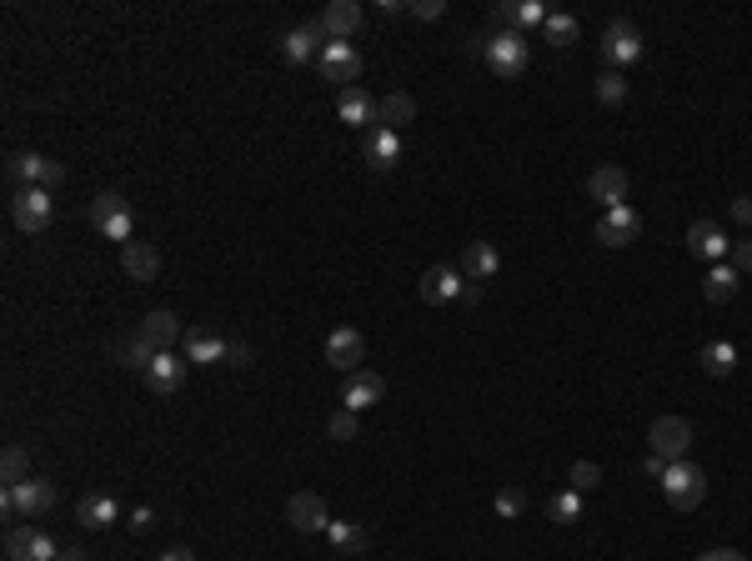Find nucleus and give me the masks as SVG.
Masks as SVG:
<instances>
[{
  "label": "nucleus",
  "instance_id": "obj_1",
  "mask_svg": "<svg viewBox=\"0 0 752 561\" xmlns=\"http://www.w3.org/2000/svg\"><path fill=\"white\" fill-rule=\"evenodd\" d=\"M482 61H487V71H492V76L517 81V76L527 71V61H532L527 36H517V31H497V36H487V41H482Z\"/></svg>",
  "mask_w": 752,
  "mask_h": 561
},
{
  "label": "nucleus",
  "instance_id": "obj_2",
  "mask_svg": "<svg viewBox=\"0 0 752 561\" xmlns=\"http://www.w3.org/2000/svg\"><path fill=\"white\" fill-rule=\"evenodd\" d=\"M662 496L672 501V511L702 506V496H707V471H702L697 461H672V466L662 471Z\"/></svg>",
  "mask_w": 752,
  "mask_h": 561
},
{
  "label": "nucleus",
  "instance_id": "obj_3",
  "mask_svg": "<svg viewBox=\"0 0 752 561\" xmlns=\"http://www.w3.org/2000/svg\"><path fill=\"white\" fill-rule=\"evenodd\" d=\"M51 506H56V486L41 481V476L0 491V511H6V516H46Z\"/></svg>",
  "mask_w": 752,
  "mask_h": 561
},
{
  "label": "nucleus",
  "instance_id": "obj_4",
  "mask_svg": "<svg viewBox=\"0 0 752 561\" xmlns=\"http://www.w3.org/2000/svg\"><path fill=\"white\" fill-rule=\"evenodd\" d=\"M11 181H16L21 191H26V186L51 191V186L66 181V166L51 161V156H41V151H16V156H11Z\"/></svg>",
  "mask_w": 752,
  "mask_h": 561
},
{
  "label": "nucleus",
  "instance_id": "obj_5",
  "mask_svg": "<svg viewBox=\"0 0 752 561\" xmlns=\"http://www.w3.org/2000/svg\"><path fill=\"white\" fill-rule=\"evenodd\" d=\"M51 216H56V201H51V191H36V186H26V191H16V196H11V221H16V231H26V236H41V231L51 226Z\"/></svg>",
  "mask_w": 752,
  "mask_h": 561
},
{
  "label": "nucleus",
  "instance_id": "obj_6",
  "mask_svg": "<svg viewBox=\"0 0 752 561\" xmlns=\"http://www.w3.org/2000/svg\"><path fill=\"white\" fill-rule=\"evenodd\" d=\"M647 446H652V456H662L667 466H672V461H687V451H692V426H687L682 416H657L652 431H647Z\"/></svg>",
  "mask_w": 752,
  "mask_h": 561
},
{
  "label": "nucleus",
  "instance_id": "obj_7",
  "mask_svg": "<svg viewBox=\"0 0 752 561\" xmlns=\"http://www.w3.org/2000/svg\"><path fill=\"white\" fill-rule=\"evenodd\" d=\"M91 226H96L106 241L131 246V206H126L116 191H101V196L91 201Z\"/></svg>",
  "mask_w": 752,
  "mask_h": 561
},
{
  "label": "nucleus",
  "instance_id": "obj_8",
  "mask_svg": "<svg viewBox=\"0 0 752 561\" xmlns=\"http://www.w3.org/2000/svg\"><path fill=\"white\" fill-rule=\"evenodd\" d=\"M6 556H11V561H56L61 546H56L41 526H11V531H6Z\"/></svg>",
  "mask_w": 752,
  "mask_h": 561
},
{
  "label": "nucleus",
  "instance_id": "obj_9",
  "mask_svg": "<svg viewBox=\"0 0 752 561\" xmlns=\"http://www.w3.org/2000/svg\"><path fill=\"white\" fill-rule=\"evenodd\" d=\"M637 56H642V36H637V26H632V21H612V26L602 31V61H607V71L632 66Z\"/></svg>",
  "mask_w": 752,
  "mask_h": 561
},
{
  "label": "nucleus",
  "instance_id": "obj_10",
  "mask_svg": "<svg viewBox=\"0 0 752 561\" xmlns=\"http://www.w3.org/2000/svg\"><path fill=\"white\" fill-rule=\"evenodd\" d=\"M316 71L346 91V86H356V76H361V56L351 51V41H331V46H321V56H316Z\"/></svg>",
  "mask_w": 752,
  "mask_h": 561
},
{
  "label": "nucleus",
  "instance_id": "obj_11",
  "mask_svg": "<svg viewBox=\"0 0 752 561\" xmlns=\"http://www.w3.org/2000/svg\"><path fill=\"white\" fill-rule=\"evenodd\" d=\"M382 396H387V381L376 376V371H366V366H361V371H351V376H346V386H341V406H346V411H371Z\"/></svg>",
  "mask_w": 752,
  "mask_h": 561
},
{
  "label": "nucleus",
  "instance_id": "obj_12",
  "mask_svg": "<svg viewBox=\"0 0 752 561\" xmlns=\"http://www.w3.org/2000/svg\"><path fill=\"white\" fill-rule=\"evenodd\" d=\"M276 46H281V56H286L291 66H306L311 56H321L316 46H331V41H326L321 21H306V26H291V31H286V36H281Z\"/></svg>",
  "mask_w": 752,
  "mask_h": 561
},
{
  "label": "nucleus",
  "instance_id": "obj_13",
  "mask_svg": "<svg viewBox=\"0 0 752 561\" xmlns=\"http://www.w3.org/2000/svg\"><path fill=\"white\" fill-rule=\"evenodd\" d=\"M186 366H191L186 356H176V351H156V361H151L141 376H146V386H151L156 396H176V391H181V381H186Z\"/></svg>",
  "mask_w": 752,
  "mask_h": 561
},
{
  "label": "nucleus",
  "instance_id": "obj_14",
  "mask_svg": "<svg viewBox=\"0 0 752 561\" xmlns=\"http://www.w3.org/2000/svg\"><path fill=\"white\" fill-rule=\"evenodd\" d=\"M587 196H592L597 206L617 211V206L627 201V171H622V166H597V171L587 176Z\"/></svg>",
  "mask_w": 752,
  "mask_h": 561
},
{
  "label": "nucleus",
  "instance_id": "obj_15",
  "mask_svg": "<svg viewBox=\"0 0 752 561\" xmlns=\"http://www.w3.org/2000/svg\"><path fill=\"white\" fill-rule=\"evenodd\" d=\"M637 236H642V216H637L632 206L602 211V221H597V241H602V246H627V241H637Z\"/></svg>",
  "mask_w": 752,
  "mask_h": 561
},
{
  "label": "nucleus",
  "instance_id": "obj_16",
  "mask_svg": "<svg viewBox=\"0 0 752 561\" xmlns=\"http://www.w3.org/2000/svg\"><path fill=\"white\" fill-rule=\"evenodd\" d=\"M727 236H722V226L717 221H692L687 226V251L697 256V261H707V266H717L722 256H727Z\"/></svg>",
  "mask_w": 752,
  "mask_h": 561
},
{
  "label": "nucleus",
  "instance_id": "obj_17",
  "mask_svg": "<svg viewBox=\"0 0 752 561\" xmlns=\"http://www.w3.org/2000/svg\"><path fill=\"white\" fill-rule=\"evenodd\" d=\"M417 291H422V301H427V306H442V301H457V296L467 291V276H462L457 266H432V271L422 276V286H417Z\"/></svg>",
  "mask_w": 752,
  "mask_h": 561
},
{
  "label": "nucleus",
  "instance_id": "obj_18",
  "mask_svg": "<svg viewBox=\"0 0 752 561\" xmlns=\"http://www.w3.org/2000/svg\"><path fill=\"white\" fill-rule=\"evenodd\" d=\"M226 346H231V341H221V336L206 331V326H191V331L181 336V356H186L191 366H216V361H226Z\"/></svg>",
  "mask_w": 752,
  "mask_h": 561
},
{
  "label": "nucleus",
  "instance_id": "obj_19",
  "mask_svg": "<svg viewBox=\"0 0 752 561\" xmlns=\"http://www.w3.org/2000/svg\"><path fill=\"white\" fill-rule=\"evenodd\" d=\"M286 521H291L296 531H326V526H331L326 501H321L316 491H296V496L286 501Z\"/></svg>",
  "mask_w": 752,
  "mask_h": 561
},
{
  "label": "nucleus",
  "instance_id": "obj_20",
  "mask_svg": "<svg viewBox=\"0 0 752 561\" xmlns=\"http://www.w3.org/2000/svg\"><path fill=\"white\" fill-rule=\"evenodd\" d=\"M316 21H321L326 41H351L356 26H361V6H356V0H331V6H326Z\"/></svg>",
  "mask_w": 752,
  "mask_h": 561
},
{
  "label": "nucleus",
  "instance_id": "obj_21",
  "mask_svg": "<svg viewBox=\"0 0 752 561\" xmlns=\"http://www.w3.org/2000/svg\"><path fill=\"white\" fill-rule=\"evenodd\" d=\"M361 356H366V341L351 331V326H341V331H331V341H326V361L336 366V371H361Z\"/></svg>",
  "mask_w": 752,
  "mask_h": 561
},
{
  "label": "nucleus",
  "instance_id": "obj_22",
  "mask_svg": "<svg viewBox=\"0 0 752 561\" xmlns=\"http://www.w3.org/2000/svg\"><path fill=\"white\" fill-rule=\"evenodd\" d=\"M121 271L131 281H156L161 276V251L151 241H131V246H121Z\"/></svg>",
  "mask_w": 752,
  "mask_h": 561
},
{
  "label": "nucleus",
  "instance_id": "obj_23",
  "mask_svg": "<svg viewBox=\"0 0 752 561\" xmlns=\"http://www.w3.org/2000/svg\"><path fill=\"white\" fill-rule=\"evenodd\" d=\"M502 271V251L492 246V241H467V251H462V276L467 281H492Z\"/></svg>",
  "mask_w": 752,
  "mask_h": 561
},
{
  "label": "nucleus",
  "instance_id": "obj_24",
  "mask_svg": "<svg viewBox=\"0 0 752 561\" xmlns=\"http://www.w3.org/2000/svg\"><path fill=\"white\" fill-rule=\"evenodd\" d=\"M366 161H371V171H392V166L402 161V136L387 131V126H376V131L366 136Z\"/></svg>",
  "mask_w": 752,
  "mask_h": 561
},
{
  "label": "nucleus",
  "instance_id": "obj_25",
  "mask_svg": "<svg viewBox=\"0 0 752 561\" xmlns=\"http://www.w3.org/2000/svg\"><path fill=\"white\" fill-rule=\"evenodd\" d=\"M376 121H382L387 131H402V126L417 121V101L407 91H387L382 101H376Z\"/></svg>",
  "mask_w": 752,
  "mask_h": 561
},
{
  "label": "nucleus",
  "instance_id": "obj_26",
  "mask_svg": "<svg viewBox=\"0 0 752 561\" xmlns=\"http://www.w3.org/2000/svg\"><path fill=\"white\" fill-rule=\"evenodd\" d=\"M141 336L156 346V351H171L186 331H181V321H176V311H151L146 321H141Z\"/></svg>",
  "mask_w": 752,
  "mask_h": 561
},
{
  "label": "nucleus",
  "instance_id": "obj_27",
  "mask_svg": "<svg viewBox=\"0 0 752 561\" xmlns=\"http://www.w3.org/2000/svg\"><path fill=\"white\" fill-rule=\"evenodd\" d=\"M76 521L81 526H91V531H101V526H111V521H121V506H116V496H81L76 501Z\"/></svg>",
  "mask_w": 752,
  "mask_h": 561
},
{
  "label": "nucleus",
  "instance_id": "obj_28",
  "mask_svg": "<svg viewBox=\"0 0 752 561\" xmlns=\"http://www.w3.org/2000/svg\"><path fill=\"white\" fill-rule=\"evenodd\" d=\"M336 116H341L346 126H366V121H376V101H371L361 86H346V91L336 96Z\"/></svg>",
  "mask_w": 752,
  "mask_h": 561
},
{
  "label": "nucleus",
  "instance_id": "obj_29",
  "mask_svg": "<svg viewBox=\"0 0 752 561\" xmlns=\"http://www.w3.org/2000/svg\"><path fill=\"white\" fill-rule=\"evenodd\" d=\"M111 361H121V366H136V371H146L151 361H156V346L136 331V336H121L116 346H111Z\"/></svg>",
  "mask_w": 752,
  "mask_h": 561
},
{
  "label": "nucleus",
  "instance_id": "obj_30",
  "mask_svg": "<svg viewBox=\"0 0 752 561\" xmlns=\"http://www.w3.org/2000/svg\"><path fill=\"white\" fill-rule=\"evenodd\" d=\"M737 286H742V276H737L732 266H712L707 281H702V296H707L712 306H727V301L737 296Z\"/></svg>",
  "mask_w": 752,
  "mask_h": 561
},
{
  "label": "nucleus",
  "instance_id": "obj_31",
  "mask_svg": "<svg viewBox=\"0 0 752 561\" xmlns=\"http://www.w3.org/2000/svg\"><path fill=\"white\" fill-rule=\"evenodd\" d=\"M497 21H507V26L522 36V31H532V26H542V21H547V6H537V0H517V6H497Z\"/></svg>",
  "mask_w": 752,
  "mask_h": 561
},
{
  "label": "nucleus",
  "instance_id": "obj_32",
  "mask_svg": "<svg viewBox=\"0 0 752 561\" xmlns=\"http://www.w3.org/2000/svg\"><path fill=\"white\" fill-rule=\"evenodd\" d=\"M542 36H547L552 46H572V41L582 36V26H577V16H567V11H547V21H542Z\"/></svg>",
  "mask_w": 752,
  "mask_h": 561
},
{
  "label": "nucleus",
  "instance_id": "obj_33",
  "mask_svg": "<svg viewBox=\"0 0 752 561\" xmlns=\"http://www.w3.org/2000/svg\"><path fill=\"white\" fill-rule=\"evenodd\" d=\"M326 536H331V546H336V551H366V546H371L366 526H356V521H331V526H326Z\"/></svg>",
  "mask_w": 752,
  "mask_h": 561
},
{
  "label": "nucleus",
  "instance_id": "obj_34",
  "mask_svg": "<svg viewBox=\"0 0 752 561\" xmlns=\"http://www.w3.org/2000/svg\"><path fill=\"white\" fill-rule=\"evenodd\" d=\"M0 476H6V486L31 481V456H26V446H6V451H0Z\"/></svg>",
  "mask_w": 752,
  "mask_h": 561
},
{
  "label": "nucleus",
  "instance_id": "obj_35",
  "mask_svg": "<svg viewBox=\"0 0 752 561\" xmlns=\"http://www.w3.org/2000/svg\"><path fill=\"white\" fill-rule=\"evenodd\" d=\"M702 366H707L712 376H732V371H737V346L707 341V346H702Z\"/></svg>",
  "mask_w": 752,
  "mask_h": 561
},
{
  "label": "nucleus",
  "instance_id": "obj_36",
  "mask_svg": "<svg viewBox=\"0 0 752 561\" xmlns=\"http://www.w3.org/2000/svg\"><path fill=\"white\" fill-rule=\"evenodd\" d=\"M547 516L557 521V526H572V521H582V496L567 486V491H557L552 501H547Z\"/></svg>",
  "mask_w": 752,
  "mask_h": 561
},
{
  "label": "nucleus",
  "instance_id": "obj_37",
  "mask_svg": "<svg viewBox=\"0 0 752 561\" xmlns=\"http://www.w3.org/2000/svg\"><path fill=\"white\" fill-rule=\"evenodd\" d=\"M592 96H597L602 106H622V101H627V81H622V71H602V76L592 81Z\"/></svg>",
  "mask_w": 752,
  "mask_h": 561
},
{
  "label": "nucleus",
  "instance_id": "obj_38",
  "mask_svg": "<svg viewBox=\"0 0 752 561\" xmlns=\"http://www.w3.org/2000/svg\"><path fill=\"white\" fill-rule=\"evenodd\" d=\"M597 481H602V466H597V461H577V466L567 471V486H572L577 496H587V491H597Z\"/></svg>",
  "mask_w": 752,
  "mask_h": 561
},
{
  "label": "nucleus",
  "instance_id": "obj_39",
  "mask_svg": "<svg viewBox=\"0 0 752 561\" xmlns=\"http://www.w3.org/2000/svg\"><path fill=\"white\" fill-rule=\"evenodd\" d=\"M326 431H331V441H356V436H361V426H356V411H346V406H341V411L326 421Z\"/></svg>",
  "mask_w": 752,
  "mask_h": 561
},
{
  "label": "nucleus",
  "instance_id": "obj_40",
  "mask_svg": "<svg viewBox=\"0 0 752 561\" xmlns=\"http://www.w3.org/2000/svg\"><path fill=\"white\" fill-rule=\"evenodd\" d=\"M522 511H527V491H522V486L497 491V516H522Z\"/></svg>",
  "mask_w": 752,
  "mask_h": 561
},
{
  "label": "nucleus",
  "instance_id": "obj_41",
  "mask_svg": "<svg viewBox=\"0 0 752 561\" xmlns=\"http://www.w3.org/2000/svg\"><path fill=\"white\" fill-rule=\"evenodd\" d=\"M727 256H732L727 266H732L737 276H742V271H752V241H732V246H727Z\"/></svg>",
  "mask_w": 752,
  "mask_h": 561
},
{
  "label": "nucleus",
  "instance_id": "obj_42",
  "mask_svg": "<svg viewBox=\"0 0 752 561\" xmlns=\"http://www.w3.org/2000/svg\"><path fill=\"white\" fill-rule=\"evenodd\" d=\"M412 16H417V21H437V16H447V0H417Z\"/></svg>",
  "mask_w": 752,
  "mask_h": 561
},
{
  "label": "nucleus",
  "instance_id": "obj_43",
  "mask_svg": "<svg viewBox=\"0 0 752 561\" xmlns=\"http://www.w3.org/2000/svg\"><path fill=\"white\" fill-rule=\"evenodd\" d=\"M226 361H231V366H251V346H246V341H231V346H226Z\"/></svg>",
  "mask_w": 752,
  "mask_h": 561
},
{
  "label": "nucleus",
  "instance_id": "obj_44",
  "mask_svg": "<svg viewBox=\"0 0 752 561\" xmlns=\"http://www.w3.org/2000/svg\"><path fill=\"white\" fill-rule=\"evenodd\" d=\"M732 221H737V226H752V196H737V201H732Z\"/></svg>",
  "mask_w": 752,
  "mask_h": 561
},
{
  "label": "nucleus",
  "instance_id": "obj_45",
  "mask_svg": "<svg viewBox=\"0 0 752 561\" xmlns=\"http://www.w3.org/2000/svg\"><path fill=\"white\" fill-rule=\"evenodd\" d=\"M697 561H747L742 551H732V546H717V551H702Z\"/></svg>",
  "mask_w": 752,
  "mask_h": 561
},
{
  "label": "nucleus",
  "instance_id": "obj_46",
  "mask_svg": "<svg viewBox=\"0 0 752 561\" xmlns=\"http://www.w3.org/2000/svg\"><path fill=\"white\" fill-rule=\"evenodd\" d=\"M151 526H156V511H151V506H141V511L131 516V531H151Z\"/></svg>",
  "mask_w": 752,
  "mask_h": 561
},
{
  "label": "nucleus",
  "instance_id": "obj_47",
  "mask_svg": "<svg viewBox=\"0 0 752 561\" xmlns=\"http://www.w3.org/2000/svg\"><path fill=\"white\" fill-rule=\"evenodd\" d=\"M642 471H647V476H657V481H662V471H667V461H662V456H647V461H642Z\"/></svg>",
  "mask_w": 752,
  "mask_h": 561
},
{
  "label": "nucleus",
  "instance_id": "obj_48",
  "mask_svg": "<svg viewBox=\"0 0 752 561\" xmlns=\"http://www.w3.org/2000/svg\"><path fill=\"white\" fill-rule=\"evenodd\" d=\"M161 561H196L186 546H171V551H161Z\"/></svg>",
  "mask_w": 752,
  "mask_h": 561
},
{
  "label": "nucleus",
  "instance_id": "obj_49",
  "mask_svg": "<svg viewBox=\"0 0 752 561\" xmlns=\"http://www.w3.org/2000/svg\"><path fill=\"white\" fill-rule=\"evenodd\" d=\"M56 561H86V551H81V546H66V551H61Z\"/></svg>",
  "mask_w": 752,
  "mask_h": 561
}]
</instances>
